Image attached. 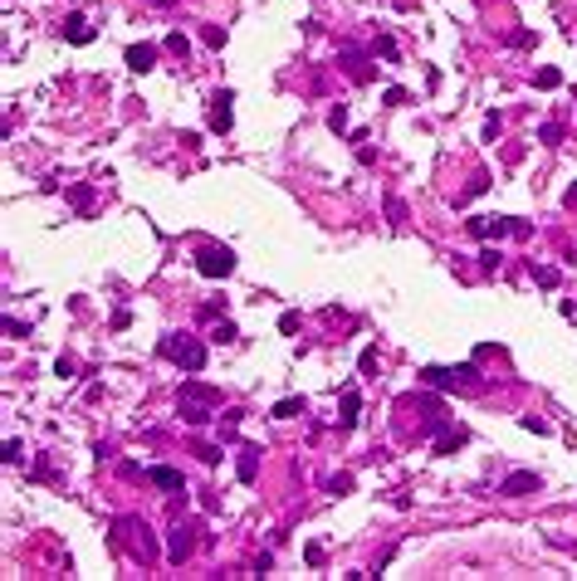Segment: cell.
I'll return each mask as SVG.
<instances>
[{
    "label": "cell",
    "mask_w": 577,
    "mask_h": 581,
    "mask_svg": "<svg viewBox=\"0 0 577 581\" xmlns=\"http://www.w3.org/2000/svg\"><path fill=\"white\" fill-rule=\"evenodd\" d=\"M176 410H181L186 425H205V420H211V410H221V391L205 386V381H181Z\"/></svg>",
    "instance_id": "1"
},
{
    "label": "cell",
    "mask_w": 577,
    "mask_h": 581,
    "mask_svg": "<svg viewBox=\"0 0 577 581\" xmlns=\"http://www.w3.org/2000/svg\"><path fill=\"white\" fill-rule=\"evenodd\" d=\"M421 381L426 386H436V391H465V386H475V366H426L421 372Z\"/></svg>",
    "instance_id": "2"
},
{
    "label": "cell",
    "mask_w": 577,
    "mask_h": 581,
    "mask_svg": "<svg viewBox=\"0 0 577 581\" xmlns=\"http://www.w3.org/2000/svg\"><path fill=\"white\" fill-rule=\"evenodd\" d=\"M118 527L128 533V538H118V542H123L137 562H152V557H156V542H152V533H147V522H142V518H118Z\"/></svg>",
    "instance_id": "3"
},
{
    "label": "cell",
    "mask_w": 577,
    "mask_h": 581,
    "mask_svg": "<svg viewBox=\"0 0 577 581\" xmlns=\"http://www.w3.org/2000/svg\"><path fill=\"white\" fill-rule=\"evenodd\" d=\"M162 357H172L176 366H186V372H201L205 366V347L196 337H162Z\"/></svg>",
    "instance_id": "4"
},
{
    "label": "cell",
    "mask_w": 577,
    "mask_h": 581,
    "mask_svg": "<svg viewBox=\"0 0 577 581\" xmlns=\"http://www.w3.org/2000/svg\"><path fill=\"white\" fill-rule=\"evenodd\" d=\"M196 269H201L205 279H230V274H235V254H230L225 244H205V249L196 254Z\"/></svg>",
    "instance_id": "5"
},
{
    "label": "cell",
    "mask_w": 577,
    "mask_h": 581,
    "mask_svg": "<svg viewBox=\"0 0 577 581\" xmlns=\"http://www.w3.org/2000/svg\"><path fill=\"white\" fill-rule=\"evenodd\" d=\"M142 479L152 484V489H167V494H186V479H181V469H172V464H152Z\"/></svg>",
    "instance_id": "6"
},
{
    "label": "cell",
    "mask_w": 577,
    "mask_h": 581,
    "mask_svg": "<svg viewBox=\"0 0 577 581\" xmlns=\"http://www.w3.org/2000/svg\"><path fill=\"white\" fill-rule=\"evenodd\" d=\"M465 230L475 235V240H489V235L499 240V235H514V220H509V215H475Z\"/></svg>",
    "instance_id": "7"
},
{
    "label": "cell",
    "mask_w": 577,
    "mask_h": 581,
    "mask_svg": "<svg viewBox=\"0 0 577 581\" xmlns=\"http://www.w3.org/2000/svg\"><path fill=\"white\" fill-rule=\"evenodd\" d=\"M230 103H235V93L230 88H221V93H211V118H205V123H211V132H230Z\"/></svg>",
    "instance_id": "8"
},
{
    "label": "cell",
    "mask_w": 577,
    "mask_h": 581,
    "mask_svg": "<svg viewBox=\"0 0 577 581\" xmlns=\"http://www.w3.org/2000/svg\"><path fill=\"white\" fill-rule=\"evenodd\" d=\"M499 494H504V498H523V494H538V474H534V469H514L509 479L499 484Z\"/></svg>",
    "instance_id": "9"
},
{
    "label": "cell",
    "mask_w": 577,
    "mask_h": 581,
    "mask_svg": "<svg viewBox=\"0 0 577 581\" xmlns=\"http://www.w3.org/2000/svg\"><path fill=\"white\" fill-rule=\"evenodd\" d=\"M191 533H196V527H186V522H176V527H172V538H167V557H172L176 567H181V562L191 557V547H196V538H191Z\"/></svg>",
    "instance_id": "10"
},
{
    "label": "cell",
    "mask_w": 577,
    "mask_h": 581,
    "mask_svg": "<svg viewBox=\"0 0 577 581\" xmlns=\"http://www.w3.org/2000/svg\"><path fill=\"white\" fill-rule=\"evenodd\" d=\"M123 59H128L132 74H152V69H156V44H128Z\"/></svg>",
    "instance_id": "11"
},
{
    "label": "cell",
    "mask_w": 577,
    "mask_h": 581,
    "mask_svg": "<svg viewBox=\"0 0 577 581\" xmlns=\"http://www.w3.org/2000/svg\"><path fill=\"white\" fill-rule=\"evenodd\" d=\"M64 39L69 44H93V25L83 15H64Z\"/></svg>",
    "instance_id": "12"
},
{
    "label": "cell",
    "mask_w": 577,
    "mask_h": 581,
    "mask_svg": "<svg viewBox=\"0 0 577 581\" xmlns=\"http://www.w3.org/2000/svg\"><path fill=\"white\" fill-rule=\"evenodd\" d=\"M357 410H362L357 386H343V415H338V425H343V430H352V425H357Z\"/></svg>",
    "instance_id": "13"
},
{
    "label": "cell",
    "mask_w": 577,
    "mask_h": 581,
    "mask_svg": "<svg viewBox=\"0 0 577 581\" xmlns=\"http://www.w3.org/2000/svg\"><path fill=\"white\" fill-rule=\"evenodd\" d=\"M235 469H240V484H254V474H259V445H245Z\"/></svg>",
    "instance_id": "14"
},
{
    "label": "cell",
    "mask_w": 577,
    "mask_h": 581,
    "mask_svg": "<svg viewBox=\"0 0 577 581\" xmlns=\"http://www.w3.org/2000/svg\"><path fill=\"white\" fill-rule=\"evenodd\" d=\"M563 83V69H553V64H543L538 74H534V88H543V93H553Z\"/></svg>",
    "instance_id": "15"
},
{
    "label": "cell",
    "mask_w": 577,
    "mask_h": 581,
    "mask_svg": "<svg viewBox=\"0 0 577 581\" xmlns=\"http://www.w3.org/2000/svg\"><path fill=\"white\" fill-rule=\"evenodd\" d=\"M294 415H303V396H284L274 405V420H294Z\"/></svg>",
    "instance_id": "16"
},
{
    "label": "cell",
    "mask_w": 577,
    "mask_h": 581,
    "mask_svg": "<svg viewBox=\"0 0 577 581\" xmlns=\"http://www.w3.org/2000/svg\"><path fill=\"white\" fill-rule=\"evenodd\" d=\"M460 445H465V430H445V435L436 440V454H455Z\"/></svg>",
    "instance_id": "17"
},
{
    "label": "cell",
    "mask_w": 577,
    "mask_h": 581,
    "mask_svg": "<svg viewBox=\"0 0 577 581\" xmlns=\"http://www.w3.org/2000/svg\"><path fill=\"white\" fill-rule=\"evenodd\" d=\"M167 49H172L176 59H186V54H191V39H186L181 30H172V34H167Z\"/></svg>",
    "instance_id": "18"
},
{
    "label": "cell",
    "mask_w": 577,
    "mask_h": 581,
    "mask_svg": "<svg viewBox=\"0 0 577 581\" xmlns=\"http://www.w3.org/2000/svg\"><path fill=\"white\" fill-rule=\"evenodd\" d=\"M377 54H382V59H387V64H396V39H392V34H387V30H382V34H377Z\"/></svg>",
    "instance_id": "19"
},
{
    "label": "cell",
    "mask_w": 577,
    "mask_h": 581,
    "mask_svg": "<svg viewBox=\"0 0 577 581\" xmlns=\"http://www.w3.org/2000/svg\"><path fill=\"white\" fill-rule=\"evenodd\" d=\"M328 494H352V474H333V479H328Z\"/></svg>",
    "instance_id": "20"
},
{
    "label": "cell",
    "mask_w": 577,
    "mask_h": 581,
    "mask_svg": "<svg viewBox=\"0 0 577 581\" xmlns=\"http://www.w3.org/2000/svg\"><path fill=\"white\" fill-rule=\"evenodd\" d=\"M201 39L211 44V49H221V44H225V30H221V25H205V30H201Z\"/></svg>",
    "instance_id": "21"
},
{
    "label": "cell",
    "mask_w": 577,
    "mask_h": 581,
    "mask_svg": "<svg viewBox=\"0 0 577 581\" xmlns=\"http://www.w3.org/2000/svg\"><path fill=\"white\" fill-rule=\"evenodd\" d=\"M328 127H333V132H347V108H343V103L328 113Z\"/></svg>",
    "instance_id": "22"
},
{
    "label": "cell",
    "mask_w": 577,
    "mask_h": 581,
    "mask_svg": "<svg viewBox=\"0 0 577 581\" xmlns=\"http://www.w3.org/2000/svg\"><path fill=\"white\" fill-rule=\"evenodd\" d=\"M538 137H543L548 147H558V142H563V127H558V123H543V127H538Z\"/></svg>",
    "instance_id": "23"
},
{
    "label": "cell",
    "mask_w": 577,
    "mask_h": 581,
    "mask_svg": "<svg viewBox=\"0 0 577 581\" xmlns=\"http://www.w3.org/2000/svg\"><path fill=\"white\" fill-rule=\"evenodd\" d=\"M303 562H308V567H323V542H308V547H303Z\"/></svg>",
    "instance_id": "24"
},
{
    "label": "cell",
    "mask_w": 577,
    "mask_h": 581,
    "mask_svg": "<svg viewBox=\"0 0 577 581\" xmlns=\"http://www.w3.org/2000/svg\"><path fill=\"white\" fill-rule=\"evenodd\" d=\"M406 98H411L406 88H387V93H382V103H387V108H401V103H406Z\"/></svg>",
    "instance_id": "25"
},
{
    "label": "cell",
    "mask_w": 577,
    "mask_h": 581,
    "mask_svg": "<svg viewBox=\"0 0 577 581\" xmlns=\"http://www.w3.org/2000/svg\"><path fill=\"white\" fill-rule=\"evenodd\" d=\"M534 279H538V288H558V269H534Z\"/></svg>",
    "instance_id": "26"
},
{
    "label": "cell",
    "mask_w": 577,
    "mask_h": 581,
    "mask_svg": "<svg viewBox=\"0 0 577 581\" xmlns=\"http://www.w3.org/2000/svg\"><path fill=\"white\" fill-rule=\"evenodd\" d=\"M387 215H392V225H401V220H406V205H401V200H387Z\"/></svg>",
    "instance_id": "27"
},
{
    "label": "cell",
    "mask_w": 577,
    "mask_h": 581,
    "mask_svg": "<svg viewBox=\"0 0 577 581\" xmlns=\"http://www.w3.org/2000/svg\"><path fill=\"white\" fill-rule=\"evenodd\" d=\"M196 454H201L205 464H216V459H221V445H196Z\"/></svg>",
    "instance_id": "28"
},
{
    "label": "cell",
    "mask_w": 577,
    "mask_h": 581,
    "mask_svg": "<svg viewBox=\"0 0 577 581\" xmlns=\"http://www.w3.org/2000/svg\"><path fill=\"white\" fill-rule=\"evenodd\" d=\"M69 200H74V205H88V200H93V191H88V186H74V191H69Z\"/></svg>",
    "instance_id": "29"
},
{
    "label": "cell",
    "mask_w": 577,
    "mask_h": 581,
    "mask_svg": "<svg viewBox=\"0 0 577 581\" xmlns=\"http://www.w3.org/2000/svg\"><path fill=\"white\" fill-rule=\"evenodd\" d=\"M279 332H298V313H284V318H279Z\"/></svg>",
    "instance_id": "30"
},
{
    "label": "cell",
    "mask_w": 577,
    "mask_h": 581,
    "mask_svg": "<svg viewBox=\"0 0 577 581\" xmlns=\"http://www.w3.org/2000/svg\"><path fill=\"white\" fill-rule=\"evenodd\" d=\"M6 328H10L15 337H30V323H20V318H6Z\"/></svg>",
    "instance_id": "31"
},
{
    "label": "cell",
    "mask_w": 577,
    "mask_h": 581,
    "mask_svg": "<svg viewBox=\"0 0 577 581\" xmlns=\"http://www.w3.org/2000/svg\"><path fill=\"white\" fill-rule=\"evenodd\" d=\"M216 342H235V323H221V328H216Z\"/></svg>",
    "instance_id": "32"
},
{
    "label": "cell",
    "mask_w": 577,
    "mask_h": 581,
    "mask_svg": "<svg viewBox=\"0 0 577 581\" xmlns=\"http://www.w3.org/2000/svg\"><path fill=\"white\" fill-rule=\"evenodd\" d=\"M20 454H25V450H20V440H10V445H6V464H20Z\"/></svg>",
    "instance_id": "33"
},
{
    "label": "cell",
    "mask_w": 577,
    "mask_h": 581,
    "mask_svg": "<svg viewBox=\"0 0 577 581\" xmlns=\"http://www.w3.org/2000/svg\"><path fill=\"white\" fill-rule=\"evenodd\" d=\"M147 6H176V0H147Z\"/></svg>",
    "instance_id": "34"
},
{
    "label": "cell",
    "mask_w": 577,
    "mask_h": 581,
    "mask_svg": "<svg viewBox=\"0 0 577 581\" xmlns=\"http://www.w3.org/2000/svg\"><path fill=\"white\" fill-rule=\"evenodd\" d=\"M567 196H577V181H572V191H567Z\"/></svg>",
    "instance_id": "35"
}]
</instances>
